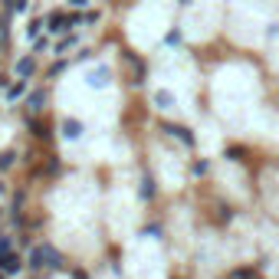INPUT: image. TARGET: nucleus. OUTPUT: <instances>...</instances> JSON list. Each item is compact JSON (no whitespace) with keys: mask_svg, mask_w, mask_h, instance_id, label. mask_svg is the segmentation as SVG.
I'll list each match as a JSON object with an SVG mask.
<instances>
[{"mask_svg":"<svg viewBox=\"0 0 279 279\" xmlns=\"http://www.w3.org/2000/svg\"><path fill=\"white\" fill-rule=\"evenodd\" d=\"M66 135L76 138V135H79V125H76V122H66Z\"/></svg>","mask_w":279,"mask_h":279,"instance_id":"2","label":"nucleus"},{"mask_svg":"<svg viewBox=\"0 0 279 279\" xmlns=\"http://www.w3.org/2000/svg\"><path fill=\"white\" fill-rule=\"evenodd\" d=\"M155 102H158L161 109H171V102H174V99H171V92H158V95H155Z\"/></svg>","mask_w":279,"mask_h":279,"instance_id":"1","label":"nucleus"}]
</instances>
